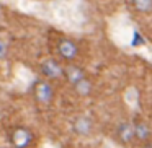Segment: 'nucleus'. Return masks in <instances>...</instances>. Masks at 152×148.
<instances>
[{
	"label": "nucleus",
	"mask_w": 152,
	"mask_h": 148,
	"mask_svg": "<svg viewBox=\"0 0 152 148\" xmlns=\"http://www.w3.org/2000/svg\"><path fill=\"white\" fill-rule=\"evenodd\" d=\"M131 7L141 15L152 13V0H131Z\"/></svg>",
	"instance_id": "obj_10"
},
{
	"label": "nucleus",
	"mask_w": 152,
	"mask_h": 148,
	"mask_svg": "<svg viewBox=\"0 0 152 148\" xmlns=\"http://www.w3.org/2000/svg\"><path fill=\"white\" fill-rule=\"evenodd\" d=\"M72 132L79 137H90L95 132V122L88 116H77L72 121Z\"/></svg>",
	"instance_id": "obj_6"
},
{
	"label": "nucleus",
	"mask_w": 152,
	"mask_h": 148,
	"mask_svg": "<svg viewBox=\"0 0 152 148\" xmlns=\"http://www.w3.org/2000/svg\"><path fill=\"white\" fill-rule=\"evenodd\" d=\"M64 65H66V64H64L59 57H57V59H54V57L44 59V60H41V64H39V73H41L43 78H48V80H51V82H54V80L64 78Z\"/></svg>",
	"instance_id": "obj_3"
},
{
	"label": "nucleus",
	"mask_w": 152,
	"mask_h": 148,
	"mask_svg": "<svg viewBox=\"0 0 152 148\" xmlns=\"http://www.w3.org/2000/svg\"><path fill=\"white\" fill-rule=\"evenodd\" d=\"M134 122V138H136V143L139 145H145L152 140V129L151 125L147 124L145 121L142 119H136Z\"/></svg>",
	"instance_id": "obj_8"
},
{
	"label": "nucleus",
	"mask_w": 152,
	"mask_h": 148,
	"mask_svg": "<svg viewBox=\"0 0 152 148\" xmlns=\"http://www.w3.org/2000/svg\"><path fill=\"white\" fill-rule=\"evenodd\" d=\"M115 137L116 142L123 147H131V145L136 143L134 138V122L132 121H123L116 125L115 130Z\"/></svg>",
	"instance_id": "obj_5"
},
{
	"label": "nucleus",
	"mask_w": 152,
	"mask_h": 148,
	"mask_svg": "<svg viewBox=\"0 0 152 148\" xmlns=\"http://www.w3.org/2000/svg\"><path fill=\"white\" fill-rule=\"evenodd\" d=\"M87 78V72L80 65H77L75 62H69L64 65V80L69 85H77L80 80Z\"/></svg>",
	"instance_id": "obj_7"
},
{
	"label": "nucleus",
	"mask_w": 152,
	"mask_h": 148,
	"mask_svg": "<svg viewBox=\"0 0 152 148\" xmlns=\"http://www.w3.org/2000/svg\"><path fill=\"white\" fill-rule=\"evenodd\" d=\"M56 54L64 64L75 62V60L79 59L80 47L75 41L69 39V38H62V39H59L56 44Z\"/></svg>",
	"instance_id": "obj_2"
},
{
	"label": "nucleus",
	"mask_w": 152,
	"mask_h": 148,
	"mask_svg": "<svg viewBox=\"0 0 152 148\" xmlns=\"http://www.w3.org/2000/svg\"><path fill=\"white\" fill-rule=\"evenodd\" d=\"M8 57H10V44L4 38H0V62L7 60Z\"/></svg>",
	"instance_id": "obj_11"
},
{
	"label": "nucleus",
	"mask_w": 152,
	"mask_h": 148,
	"mask_svg": "<svg viewBox=\"0 0 152 148\" xmlns=\"http://www.w3.org/2000/svg\"><path fill=\"white\" fill-rule=\"evenodd\" d=\"M31 95L34 101L41 106H51L56 99V90L51 85V80L48 78H39L33 83L31 86Z\"/></svg>",
	"instance_id": "obj_1"
},
{
	"label": "nucleus",
	"mask_w": 152,
	"mask_h": 148,
	"mask_svg": "<svg viewBox=\"0 0 152 148\" xmlns=\"http://www.w3.org/2000/svg\"><path fill=\"white\" fill-rule=\"evenodd\" d=\"M10 142L13 148H31L34 143V134L28 127L18 125L12 130Z\"/></svg>",
	"instance_id": "obj_4"
},
{
	"label": "nucleus",
	"mask_w": 152,
	"mask_h": 148,
	"mask_svg": "<svg viewBox=\"0 0 152 148\" xmlns=\"http://www.w3.org/2000/svg\"><path fill=\"white\" fill-rule=\"evenodd\" d=\"M72 88H74V91H75L77 96H80V98H87V96H90V95L93 93V88H95V85H93L92 80L83 78V80H80L77 85H74Z\"/></svg>",
	"instance_id": "obj_9"
}]
</instances>
